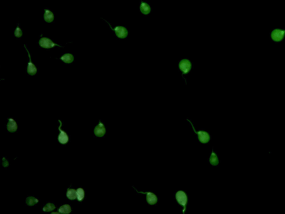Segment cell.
<instances>
[{
	"mask_svg": "<svg viewBox=\"0 0 285 214\" xmlns=\"http://www.w3.org/2000/svg\"><path fill=\"white\" fill-rule=\"evenodd\" d=\"M187 121L190 123V125H192V129L193 130L194 132L198 136V139L199 140L201 143L202 144H206L210 142V135L208 132L205 131H197L196 129L194 127L193 123L189 119H187Z\"/></svg>",
	"mask_w": 285,
	"mask_h": 214,
	"instance_id": "1",
	"label": "cell"
},
{
	"mask_svg": "<svg viewBox=\"0 0 285 214\" xmlns=\"http://www.w3.org/2000/svg\"><path fill=\"white\" fill-rule=\"evenodd\" d=\"M178 204L183 206V213L185 214L187 209V203H188V196L185 192L182 190L177 191L175 195Z\"/></svg>",
	"mask_w": 285,
	"mask_h": 214,
	"instance_id": "2",
	"label": "cell"
},
{
	"mask_svg": "<svg viewBox=\"0 0 285 214\" xmlns=\"http://www.w3.org/2000/svg\"><path fill=\"white\" fill-rule=\"evenodd\" d=\"M134 188L136 192L139 194L146 195V201L149 205H154L157 204L158 202V198L156 195L151 192H145V191H138L137 189Z\"/></svg>",
	"mask_w": 285,
	"mask_h": 214,
	"instance_id": "3",
	"label": "cell"
},
{
	"mask_svg": "<svg viewBox=\"0 0 285 214\" xmlns=\"http://www.w3.org/2000/svg\"><path fill=\"white\" fill-rule=\"evenodd\" d=\"M285 36V30L280 29H276L273 30L271 33V38L276 43L282 41Z\"/></svg>",
	"mask_w": 285,
	"mask_h": 214,
	"instance_id": "4",
	"label": "cell"
},
{
	"mask_svg": "<svg viewBox=\"0 0 285 214\" xmlns=\"http://www.w3.org/2000/svg\"><path fill=\"white\" fill-rule=\"evenodd\" d=\"M40 46L42 47L43 48L45 49H51L53 47H55V46H59L62 47V46L59 45L56 43H54L53 41L50 39H49L47 37H42L39 40Z\"/></svg>",
	"mask_w": 285,
	"mask_h": 214,
	"instance_id": "5",
	"label": "cell"
},
{
	"mask_svg": "<svg viewBox=\"0 0 285 214\" xmlns=\"http://www.w3.org/2000/svg\"><path fill=\"white\" fill-rule=\"evenodd\" d=\"M108 23V22H107ZM109 26L111 27L112 30H114L115 31V33L116 35L120 39H124L127 36H128V30L127 29L123 26H116L115 27L114 29H113L111 25L109 23Z\"/></svg>",
	"mask_w": 285,
	"mask_h": 214,
	"instance_id": "6",
	"label": "cell"
},
{
	"mask_svg": "<svg viewBox=\"0 0 285 214\" xmlns=\"http://www.w3.org/2000/svg\"><path fill=\"white\" fill-rule=\"evenodd\" d=\"M24 47L25 48V49L26 50L27 52L28 53V55H29V62L28 63V65H27V73L30 75H35L36 73H37V68H36V66L33 64V62H32V60H31V55H30V54L29 51L28 49H27L26 47V45H24Z\"/></svg>",
	"mask_w": 285,
	"mask_h": 214,
	"instance_id": "7",
	"label": "cell"
},
{
	"mask_svg": "<svg viewBox=\"0 0 285 214\" xmlns=\"http://www.w3.org/2000/svg\"><path fill=\"white\" fill-rule=\"evenodd\" d=\"M179 67L180 70L183 72L184 74H187L190 71L192 64L189 60L183 59L180 61L179 64Z\"/></svg>",
	"mask_w": 285,
	"mask_h": 214,
	"instance_id": "8",
	"label": "cell"
},
{
	"mask_svg": "<svg viewBox=\"0 0 285 214\" xmlns=\"http://www.w3.org/2000/svg\"><path fill=\"white\" fill-rule=\"evenodd\" d=\"M106 132L105 127L102 122H100L99 124L97 126L95 127L94 129V134L96 136L101 137L104 136Z\"/></svg>",
	"mask_w": 285,
	"mask_h": 214,
	"instance_id": "9",
	"label": "cell"
},
{
	"mask_svg": "<svg viewBox=\"0 0 285 214\" xmlns=\"http://www.w3.org/2000/svg\"><path fill=\"white\" fill-rule=\"evenodd\" d=\"M59 121L60 123V125L59 126V129L61 133H60V134L59 135V137H58V139H59V142L60 143L65 144L67 142H68L69 137H68V135H67V134L65 132L62 131L60 128L61 127V125H62V123L60 121Z\"/></svg>",
	"mask_w": 285,
	"mask_h": 214,
	"instance_id": "10",
	"label": "cell"
},
{
	"mask_svg": "<svg viewBox=\"0 0 285 214\" xmlns=\"http://www.w3.org/2000/svg\"><path fill=\"white\" fill-rule=\"evenodd\" d=\"M43 19L47 23H52L54 20V15L50 10L45 9L43 15Z\"/></svg>",
	"mask_w": 285,
	"mask_h": 214,
	"instance_id": "11",
	"label": "cell"
},
{
	"mask_svg": "<svg viewBox=\"0 0 285 214\" xmlns=\"http://www.w3.org/2000/svg\"><path fill=\"white\" fill-rule=\"evenodd\" d=\"M9 123L7 125V130L10 132H14L16 131L17 129V125L14 119L10 118L9 119Z\"/></svg>",
	"mask_w": 285,
	"mask_h": 214,
	"instance_id": "12",
	"label": "cell"
},
{
	"mask_svg": "<svg viewBox=\"0 0 285 214\" xmlns=\"http://www.w3.org/2000/svg\"><path fill=\"white\" fill-rule=\"evenodd\" d=\"M219 162L220 161H219V159L217 156V155L213 151V149L210 157V164L213 166H216L219 164Z\"/></svg>",
	"mask_w": 285,
	"mask_h": 214,
	"instance_id": "13",
	"label": "cell"
},
{
	"mask_svg": "<svg viewBox=\"0 0 285 214\" xmlns=\"http://www.w3.org/2000/svg\"><path fill=\"white\" fill-rule=\"evenodd\" d=\"M60 59L62 61H64L66 64H70V63H72V61H74V57L71 54L66 53V54H64L60 58Z\"/></svg>",
	"mask_w": 285,
	"mask_h": 214,
	"instance_id": "14",
	"label": "cell"
},
{
	"mask_svg": "<svg viewBox=\"0 0 285 214\" xmlns=\"http://www.w3.org/2000/svg\"><path fill=\"white\" fill-rule=\"evenodd\" d=\"M140 10L141 13L144 15H147L151 12V7L147 3L142 2L140 6Z\"/></svg>",
	"mask_w": 285,
	"mask_h": 214,
	"instance_id": "15",
	"label": "cell"
},
{
	"mask_svg": "<svg viewBox=\"0 0 285 214\" xmlns=\"http://www.w3.org/2000/svg\"><path fill=\"white\" fill-rule=\"evenodd\" d=\"M59 211L62 214H69L71 211V208L69 205H64L60 208Z\"/></svg>",
	"mask_w": 285,
	"mask_h": 214,
	"instance_id": "16",
	"label": "cell"
},
{
	"mask_svg": "<svg viewBox=\"0 0 285 214\" xmlns=\"http://www.w3.org/2000/svg\"><path fill=\"white\" fill-rule=\"evenodd\" d=\"M66 196L70 200H74L77 198L76 191L74 189H68L66 193Z\"/></svg>",
	"mask_w": 285,
	"mask_h": 214,
	"instance_id": "17",
	"label": "cell"
},
{
	"mask_svg": "<svg viewBox=\"0 0 285 214\" xmlns=\"http://www.w3.org/2000/svg\"><path fill=\"white\" fill-rule=\"evenodd\" d=\"M39 202V200L33 196H30L27 198L26 203L29 206H33Z\"/></svg>",
	"mask_w": 285,
	"mask_h": 214,
	"instance_id": "18",
	"label": "cell"
},
{
	"mask_svg": "<svg viewBox=\"0 0 285 214\" xmlns=\"http://www.w3.org/2000/svg\"><path fill=\"white\" fill-rule=\"evenodd\" d=\"M76 194H77L78 200L79 201H82V199L84 198V196H85V192H84V190L82 188H78L76 191Z\"/></svg>",
	"mask_w": 285,
	"mask_h": 214,
	"instance_id": "19",
	"label": "cell"
},
{
	"mask_svg": "<svg viewBox=\"0 0 285 214\" xmlns=\"http://www.w3.org/2000/svg\"><path fill=\"white\" fill-rule=\"evenodd\" d=\"M55 209V206L54 205L51 203H48L45 206L44 208H43V210L46 212H49V211H53Z\"/></svg>",
	"mask_w": 285,
	"mask_h": 214,
	"instance_id": "20",
	"label": "cell"
},
{
	"mask_svg": "<svg viewBox=\"0 0 285 214\" xmlns=\"http://www.w3.org/2000/svg\"><path fill=\"white\" fill-rule=\"evenodd\" d=\"M23 31L20 29L19 26H17L14 32V35L16 37H21L23 36Z\"/></svg>",
	"mask_w": 285,
	"mask_h": 214,
	"instance_id": "21",
	"label": "cell"
}]
</instances>
